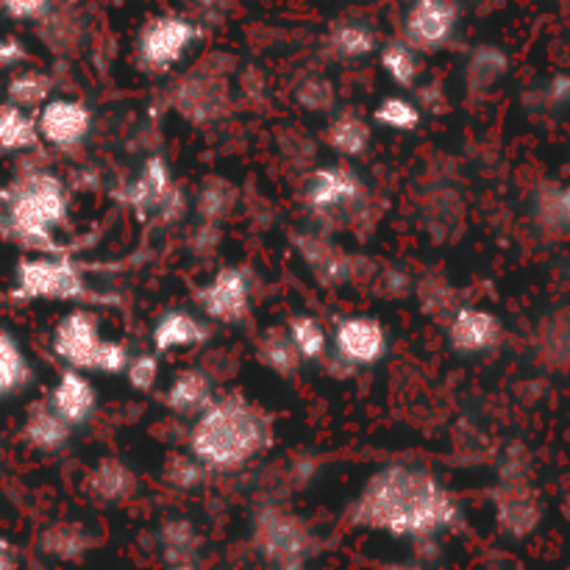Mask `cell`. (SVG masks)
I'll return each instance as SVG.
<instances>
[{"mask_svg": "<svg viewBox=\"0 0 570 570\" xmlns=\"http://www.w3.org/2000/svg\"><path fill=\"white\" fill-rule=\"evenodd\" d=\"M20 438L37 454H61L70 445L72 429L50 410L48 401H33L22 415Z\"/></svg>", "mask_w": 570, "mask_h": 570, "instance_id": "obj_22", "label": "cell"}, {"mask_svg": "<svg viewBox=\"0 0 570 570\" xmlns=\"http://www.w3.org/2000/svg\"><path fill=\"white\" fill-rule=\"evenodd\" d=\"M379 65H382L384 76L401 89H417L421 83V53L415 48L404 42V39H390L387 45H382L379 50Z\"/></svg>", "mask_w": 570, "mask_h": 570, "instance_id": "obj_36", "label": "cell"}, {"mask_svg": "<svg viewBox=\"0 0 570 570\" xmlns=\"http://www.w3.org/2000/svg\"><path fill=\"white\" fill-rule=\"evenodd\" d=\"M98 546L92 529L78 521H53L39 532L37 549L56 562H81Z\"/></svg>", "mask_w": 570, "mask_h": 570, "instance_id": "obj_25", "label": "cell"}, {"mask_svg": "<svg viewBox=\"0 0 570 570\" xmlns=\"http://www.w3.org/2000/svg\"><path fill=\"white\" fill-rule=\"evenodd\" d=\"M83 490L98 504L117 507L126 504V501H131L139 493V476L120 456H100L89 468L87 479H83Z\"/></svg>", "mask_w": 570, "mask_h": 570, "instance_id": "obj_21", "label": "cell"}, {"mask_svg": "<svg viewBox=\"0 0 570 570\" xmlns=\"http://www.w3.org/2000/svg\"><path fill=\"white\" fill-rule=\"evenodd\" d=\"M53 3L56 0H0L11 20H42L53 9Z\"/></svg>", "mask_w": 570, "mask_h": 570, "instance_id": "obj_47", "label": "cell"}, {"mask_svg": "<svg viewBox=\"0 0 570 570\" xmlns=\"http://www.w3.org/2000/svg\"><path fill=\"white\" fill-rule=\"evenodd\" d=\"M256 360L278 379L298 376L301 367H304V360L298 356L284 326H267L259 334V340H256Z\"/></svg>", "mask_w": 570, "mask_h": 570, "instance_id": "obj_31", "label": "cell"}, {"mask_svg": "<svg viewBox=\"0 0 570 570\" xmlns=\"http://www.w3.org/2000/svg\"><path fill=\"white\" fill-rule=\"evenodd\" d=\"M326 50L332 59L360 61L379 50L376 28L362 20H340L334 22L326 37Z\"/></svg>", "mask_w": 570, "mask_h": 570, "instance_id": "obj_29", "label": "cell"}, {"mask_svg": "<svg viewBox=\"0 0 570 570\" xmlns=\"http://www.w3.org/2000/svg\"><path fill=\"white\" fill-rule=\"evenodd\" d=\"M56 81L45 70H20L6 83V104L37 115L53 98Z\"/></svg>", "mask_w": 570, "mask_h": 570, "instance_id": "obj_35", "label": "cell"}, {"mask_svg": "<svg viewBox=\"0 0 570 570\" xmlns=\"http://www.w3.org/2000/svg\"><path fill=\"white\" fill-rule=\"evenodd\" d=\"M250 549L267 570H306L321 551V540L293 507L262 501L250 515Z\"/></svg>", "mask_w": 570, "mask_h": 570, "instance_id": "obj_4", "label": "cell"}, {"mask_svg": "<svg viewBox=\"0 0 570 570\" xmlns=\"http://www.w3.org/2000/svg\"><path fill=\"white\" fill-rule=\"evenodd\" d=\"M273 445V421L243 393L217 395L187 429V454L209 473H237Z\"/></svg>", "mask_w": 570, "mask_h": 570, "instance_id": "obj_2", "label": "cell"}, {"mask_svg": "<svg viewBox=\"0 0 570 570\" xmlns=\"http://www.w3.org/2000/svg\"><path fill=\"white\" fill-rule=\"evenodd\" d=\"M354 529L387 534L393 540L440 538L462 523V504L434 471L410 462H387L362 482L345 510Z\"/></svg>", "mask_w": 570, "mask_h": 570, "instance_id": "obj_1", "label": "cell"}, {"mask_svg": "<svg viewBox=\"0 0 570 570\" xmlns=\"http://www.w3.org/2000/svg\"><path fill=\"white\" fill-rule=\"evenodd\" d=\"M529 471H532V456L521 443L507 445L504 456L499 462V479L501 482H529Z\"/></svg>", "mask_w": 570, "mask_h": 570, "instance_id": "obj_44", "label": "cell"}, {"mask_svg": "<svg viewBox=\"0 0 570 570\" xmlns=\"http://www.w3.org/2000/svg\"><path fill=\"white\" fill-rule=\"evenodd\" d=\"M239 204V187L226 176H206L193 195L195 220L223 228Z\"/></svg>", "mask_w": 570, "mask_h": 570, "instance_id": "obj_27", "label": "cell"}, {"mask_svg": "<svg viewBox=\"0 0 570 570\" xmlns=\"http://www.w3.org/2000/svg\"><path fill=\"white\" fill-rule=\"evenodd\" d=\"M167 570H204L200 562H178V566H167Z\"/></svg>", "mask_w": 570, "mask_h": 570, "instance_id": "obj_53", "label": "cell"}, {"mask_svg": "<svg viewBox=\"0 0 570 570\" xmlns=\"http://www.w3.org/2000/svg\"><path fill=\"white\" fill-rule=\"evenodd\" d=\"M215 399L217 393L212 373L200 365H187L165 387L161 406L178 417H198Z\"/></svg>", "mask_w": 570, "mask_h": 570, "instance_id": "obj_20", "label": "cell"}, {"mask_svg": "<svg viewBox=\"0 0 570 570\" xmlns=\"http://www.w3.org/2000/svg\"><path fill=\"white\" fill-rule=\"evenodd\" d=\"M534 351L546 367L568 371L570 367V312H554L546 317L534 334Z\"/></svg>", "mask_w": 570, "mask_h": 570, "instance_id": "obj_32", "label": "cell"}, {"mask_svg": "<svg viewBox=\"0 0 570 570\" xmlns=\"http://www.w3.org/2000/svg\"><path fill=\"white\" fill-rule=\"evenodd\" d=\"M423 223L438 243L456 237L465 223V204L451 187H434L423 204Z\"/></svg>", "mask_w": 570, "mask_h": 570, "instance_id": "obj_30", "label": "cell"}, {"mask_svg": "<svg viewBox=\"0 0 570 570\" xmlns=\"http://www.w3.org/2000/svg\"><path fill=\"white\" fill-rule=\"evenodd\" d=\"M33 117H37L39 142L56 150H78L95 128V115L89 104L78 98H65V95L59 98L53 95Z\"/></svg>", "mask_w": 570, "mask_h": 570, "instance_id": "obj_14", "label": "cell"}, {"mask_svg": "<svg viewBox=\"0 0 570 570\" xmlns=\"http://www.w3.org/2000/svg\"><path fill=\"white\" fill-rule=\"evenodd\" d=\"M206 479H209V471L195 456H189L187 451L167 456L165 468H161V482L170 490H178V493H193V490L204 488Z\"/></svg>", "mask_w": 570, "mask_h": 570, "instance_id": "obj_41", "label": "cell"}, {"mask_svg": "<svg viewBox=\"0 0 570 570\" xmlns=\"http://www.w3.org/2000/svg\"><path fill=\"white\" fill-rule=\"evenodd\" d=\"M0 570H17V551L9 540L0 538Z\"/></svg>", "mask_w": 570, "mask_h": 570, "instance_id": "obj_50", "label": "cell"}, {"mask_svg": "<svg viewBox=\"0 0 570 570\" xmlns=\"http://www.w3.org/2000/svg\"><path fill=\"white\" fill-rule=\"evenodd\" d=\"M412 295L421 301L423 315L438 317V321H449V317L462 306L460 289H456L449 278L440 276V273H429V276L417 278Z\"/></svg>", "mask_w": 570, "mask_h": 570, "instance_id": "obj_38", "label": "cell"}, {"mask_svg": "<svg viewBox=\"0 0 570 570\" xmlns=\"http://www.w3.org/2000/svg\"><path fill=\"white\" fill-rule=\"evenodd\" d=\"M122 379H126V384L134 390V393H142V395L154 393L156 384H159V379H161L159 354H150V351L131 354Z\"/></svg>", "mask_w": 570, "mask_h": 570, "instance_id": "obj_42", "label": "cell"}, {"mask_svg": "<svg viewBox=\"0 0 570 570\" xmlns=\"http://www.w3.org/2000/svg\"><path fill=\"white\" fill-rule=\"evenodd\" d=\"M382 570H429L423 562H387Z\"/></svg>", "mask_w": 570, "mask_h": 570, "instance_id": "obj_51", "label": "cell"}, {"mask_svg": "<svg viewBox=\"0 0 570 570\" xmlns=\"http://www.w3.org/2000/svg\"><path fill=\"white\" fill-rule=\"evenodd\" d=\"M33 362L9 323L0 321V404L28 393L33 384Z\"/></svg>", "mask_w": 570, "mask_h": 570, "instance_id": "obj_23", "label": "cell"}, {"mask_svg": "<svg viewBox=\"0 0 570 570\" xmlns=\"http://www.w3.org/2000/svg\"><path fill=\"white\" fill-rule=\"evenodd\" d=\"M532 223L546 239L570 237V184H543L532 195Z\"/></svg>", "mask_w": 570, "mask_h": 570, "instance_id": "obj_26", "label": "cell"}, {"mask_svg": "<svg viewBox=\"0 0 570 570\" xmlns=\"http://www.w3.org/2000/svg\"><path fill=\"white\" fill-rule=\"evenodd\" d=\"M376 289L390 301L404 298V295H412V289H415V278L410 273L399 271V267H384L376 278Z\"/></svg>", "mask_w": 570, "mask_h": 570, "instance_id": "obj_46", "label": "cell"}, {"mask_svg": "<svg viewBox=\"0 0 570 570\" xmlns=\"http://www.w3.org/2000/svg\"><path fill=\"white\" fill-rule=\"evenodd\" d=\"M223 56L198 61L193 70L184 72L170 89V109L184 122L206 128L220 122L232 111V67L220 65Z\"/></svg>", "mask_w": 570, "mask_h": 570, "instance_id": "obj_6", "label": "cell"}, {"mask_svg": "<svg viewBox=\"0 0 570 570\" xmlns=\"http://www.w3.org/2000/svg\"><path fill=\"white\" fill-rule=\"evenodd\" d=\"M0 237L9 239V228H6V187H0Z\"/></svg>", "mask_w": 570, "mask_h": 570, "instance_id": "obj_52", "label": "cell"}, {"mask_svg": "<svg viewBox=\"0 0 570 570\" xmlns=\"http://www.w3.org/2000/svg\"><path fill=\"white\" fill-rule=\"evenodd\" d=\"M445 340H449V348L460 356L493 354L504 343V323L484 306L462 304L445 321Z\"/></svg>", "mask_w": 570, "mask_h": 570, "instance_id": "obj_15", "label": "cell"}, {"mask_svg": "<svg viewBox=\"0 0 570 570\" xmlns=\"http://www.w3.org/2000/svg\"><path fill=\"white\" fill-rule=\"evenodd\" d=\"M195 304L206 321L220 323V326H243L254 315L250 273L237 265L220 267L195 289Z\"/></svg>", "mask_w": 570, "mask_h": 570, "instance_id": "obj_11", "label": "cell"}, {"mask_svg": "<svg viewBox=\"0 0 570 570\" xmlns=\"http://www.w3.org/2000/svg\"><path fill=\"white\" fill-rule=\"evenodd\" d=\"M328 343H332V351H328L332 365L343 367L348 376L382 365L393 348L390 328L376 315H362V312L340 317L328 332Z\"/></svg>", "mask_w": 570, "mask_h": 570, "instance_id": "obj_10", "label": "cell"}, {"mask_svg": "<svg viewBox=\"0 0 570 570\" xmlns=\"http://www.w3.org/2000/svg\"><path fill=\"white\" fill-rule=\"evenodd\" d=\"M510 70V59L501 48L495 45H482V48L473 50L465 61V87L473 98L479 95H488L490 89H495V83L507 76Z\"/></svg>", "mask_w": 570, "mask_h": 570, "instance_id": "obj_33", "label": "cell"}, {"mask_svg": "<svg viewBox=\"0 0 570 570\" xmlns=\"http://www.w3.org/2000/svg\"><path fill=\"white\" fill-rule=\"evenodd\" d=\"M284 328H287L289 340H293L295 351L304 360V365H321V362L328 360V351H332L328 328L315 315L298 312V315L289 317Z\"/></svg>", "mask_w": 570, "mask_h": 570, "instance_id": "obj_34", "label": "cell"}, {"mask_svg": "<svg viewBox=\"0 0 570 570\" xmlns=\"http://www.w3.org/2000/svg\"><path fill=\"white\" fill-rule=\"evenodd\" d=\"M289 245H293L295 256L306 267V273L323 289H343L348 284L362 282L365 276H376V267L371 259L343 248L321 228H298L289 237Z\"/></svg>", "mask_w": 570, "mask_h": 570, "instance_id": "obj_8", "label": "cell"}, {"mask_svg": "<svg viewBox=\"0 0 570 570\" xmlns=\"http://www.w3.org/2000/svg\"><path fill=\"white\" fill-rule=\"evenodd\" d=\"M26 59H28V50L20 39L0 37V72L14 70V67H20Z\"/></svg>", "mask_w": 570, "mask_h": 570, "instance_id": "obj_49", "label": "cell"}, {"mask_svg": "<svg viewBox=\"0 0 570 570\" xmlns=\"http://www.w3.org/2000/svg\"><path fill=\"white\" fill-rule=\"evenodd\" d=\"M37 145V117L11 104H0V150L3 154H28Z\"/></svg>", "mask_w": 570, "mask_h": 570, "instance_id": "obj_37", "label": "cell"}, {"mask_svg": "<svg viewBox=\"0 0 570 570\" xmlns=\"http://www.w3.org/2000/svg\"><path fill=\"white\" fill-rule=\"evenodd\" d=\"M373 122L387 128V131L412 134L421 128L423 111L421 106L412 98H406V95H387V98L379 100V106L373 109Z\"/></svg>", "mask_w": 570, "mask_h": 570, "instance_id": "obj_40", "label": "cell"}, {"mask_svg": "<svg viewBox=\"0 0 570 570\" xmlns=\"http://www.w3.org/2000/svg\"><path fill=\"white\" fill-rule=\"evenodd\" d=\"M204 39L198 20L184 14H156L139 28L137 67L148 76H161L187 59L189 50Z\"/></svg>", "mask_w": 570, "mask_h": 570, "instance_id": "obj_9", "label": "cell"}, {"mask_svg": "<svg viewBox=\"0 0 570 570\" xmlns=\"http://www.w3.org/2000/svg\"><path fill=\"white\" fill-rule=\"evenodd\" d=\"M104 340L100 317L87 306H76L56 321L53 334H50V351L65 367L89 376Z\"/></svg>", "mask_w": 570, "mask_h": 570, "instance_id": "obj_12", "label": "cell"}, {"mask_svg": "<svg viewBox=\"0 0 570 570\" xmlns=\"http://www.w3.org/2000/svg\"><path fill=\"white\" fill-rule=\"evenodd\" d=\"M460 14L456 0H412L404 14V37L401 39L417 53L443 50L454 39Z\"/></svg>", "mask_w": 570, "mask_h": 570, "instance_id": "obj_13", "label": "cell"}, {"mask_svg": "<svg viewBox=\"0 0 570 570\" xmlns=\"http://www.w3.org/2000/svg\"><path fill=\"white\" fill-rule=\"evenodd\" d=\"M301 204L309 212V217L321 223L345 220L360 223L371 217V189L362 181L360 170L348 165H317L309 167L301 187Z\"/></svg>", "mask_w": 570, "mask_h": 570, "instance_id": "obj_5", "label": "cell"}, {"mask_svg": "<svg viewBox=\"0 0 570 570\" xmlns=\"http://www.w3.org/2000/svg\"><path fill=\"white\" fill-rule=\"evenodd\" d=\"M495 527L512 540H523L543 521V501L529 482H499L493 490Z\"/></svg>", "mask_w": 570, "mask_h": 570, "instance_id": "obj_16", "label": "cell"}, {"mask_svg": "<svg viewBox=\"0 0 570 570\" xmlns=\"http://www.w3.org/2000/svg\"><path fill=\"white\" fill-rule=\"evenodd\" d=\"M212 340V326L200 312L176 309L161 312L159 321L150 328V345H154V354H173V351H189L200 348Z\"/></svg>", "mask_w": 570, "mask_h": 570, "instance_id": "obj_19", "label": "cell"}, {"mask_svg": "<svg viewBox=\"0 0 570 570\" xmlns=\"http://www.w3.org/2000/svg\"><path fill=\"white\" fill-rule=\"evenodd\" d=\"M50 410L67 423V426L76 432V429H83L98 412V390H95L92 379L81 371H65L56 376L53 387L45 395Z\"/></svg>", "mask_w": 570, "mask_h": 570, "instance_id": "obj_18", "label": "cell"}, {"mask_svg": "<svg viewBox=\"0 0 570 570\" xmlns=\"http://www.w3.org/2000/svg\"><path fill=\"white\" fill-rule=\"evenodd\" d=\"M128 360H131V348L122 340L106 337L98 356H95L92 373H100V376H122L128 367Z\"/></svg>", "mask_w": 570, "mask_h": 570, "instance_id": "obj_43", "label": "cell"}, {"mask_svg": "<svg viewBox=\"0 0 570 570\" xmlns=\"http://www.w3.org/2000/svg\"><path fill=\"white\" fill-rule=\"evenodd\" d=\"M89 295L81 265L65 254H31L14 265L9 298L14 301H83Z\"/></svg>", "mask_w": 570, "mask_h": 570, "instance_id": "obj_7", "label": "cell"}, {"mask_svg": "<svg viewBox=\"0 0 570 570\" xmlns=\"http://www.w3.org/2000/svg\"><path fill=\"white\" fill-rule=\"evenodd\" d=\"M156 540H159L165 568L178 566V562H200L204 538H200V529L189 518H165L159 523Z\"/></svg>", "mask_w": 570, "mask_h": 570, "instance_id": "obj_28", "label": "cell"}, {"mask_svg": "<svg viewBox=\"0 0 570 570\" xmlns=\"http://www.w3.org/2000/svg\"><path fill=\"white\" fill-rule=\"evenodd\" d=\"M70 217L67 184L50 170L20 173L6 187V228L9 239L26 245L33 254H61L56 232Z\"/></svg>", "mask_w": 570, "mask_h": 570, "instance_id": "obj_3", "label": "cell"}, {"mask_svg": "<svg viewBox=\"0 0 570 570\" xmlns=\"http://www.w3.org/2000/svg\"><path fill=\"white\" fill-rule=\"evenodd\" d=\"M321 139L328 150H334V154L343 156V159L354 161L362 159V156L371 150L373 126L371 120H365V117L360 115V111H334V115L328 117L326 126H323Z\"/></svg>", "mask_w": 570, "mask_h": 570, "instance_id": "obj_24", "label": "cell"}, {"mask_svg": "<svg viewBox=\"0 0 570 570\" xmlns=\"http://www.w3.org/2000/svg\"><path fill=\"white\" fill-rule=\"evenodd\" d=\"M173 189H176V181H173L167 159L161 154H150L134 173L131 181L122 187L120 200L137 217H156L165 200L173 195Z\"/></svg>", "mask_w": 570, "mask_h": 570, "instance_id": "obj_17", "label": "cell"}, {"mask_svg": "<svg viewBox=\"0 0 570 570\" xmlns=\"http://www.w3.org/2000/svg\"><path fill=\"white\" fill-rule=\"evenodd\" d=\"M293 100L306 115H328L337 111V87L323 72H306L293 83Z\"/></svg>", "mask_w": 570, "mask_h": 570, "instance_id": "obj_39", "label": "cell"}, {"mask_svg": "<svg viewBox=\"0 0 570 570\" xmlns=\"http://www.w3.org/2000/svg\"><path fill=\"white\" fill-rule=\"evenodd\" d=\"M220 239H223V228L206 226V223H195L189 243H193L195 254L209 256V254H215L217 248H220Z\"/></svg>", "mask_w": 570, "mask_h": 570, "instance_id": "obj_48", "label": "cell"}, {"mask_svg": "<svg viewBox=\"0 0 570 570\" xmlns=\"http://www.w3.org/2000/svg\"><path fill=\"white\" fill-rule=\"evenodd\" d=\"M278 145H282V156L287 161H293V165H309V159L315 156V142H312L309 137H304V134L298 131V128H287V131L282 134V139H278Z\"/></svg>", "mask_w": 570, "mask_h": 570, "instance_id": "obj_45", "label": "cell"}]
</instances>
